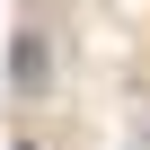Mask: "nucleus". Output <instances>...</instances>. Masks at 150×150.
<instances>
[{
  "label": "nucleus",
  "instance_id": "obj_1",
  "mask_svg": "<svg viewBox=\"0 0 150 150\" xmlns=\"http://www.w3.org/2000/svg\"><path fill=\"white\" fill-rule=\"evenodd\" d=\"M9 80H18V97H35V88L53 80V53H44V35H18V44H9Z\"/></svg>",
  "mask_w": 150,
  "mask_h": 150
},
{
  "label": "nucleus",
  "instance_id": "obj_2",
  "mask_svg": "<svg viewBox=\"0 0 150 150\" xmlns=\"http://www.w3.org/2000/svg\"><path fill=\"white\" fill-rule=\"evenodd\" d=\"M18 150H35V141H18Z\"/></svg>",
  "mask_w": 150,
  "mask_h": 150
}]
</instances>
